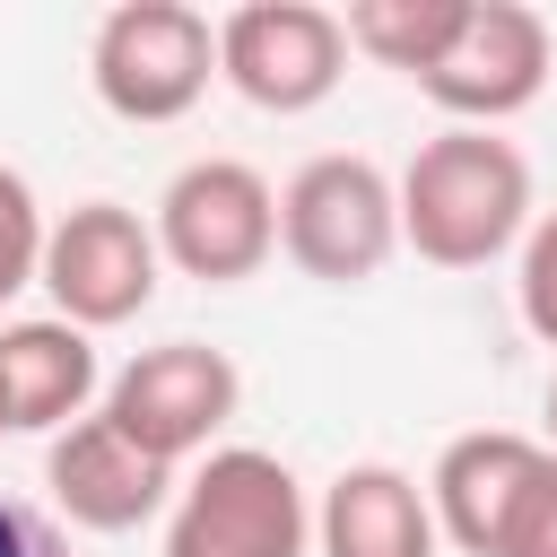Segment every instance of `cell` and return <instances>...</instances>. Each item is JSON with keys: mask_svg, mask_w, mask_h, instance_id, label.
Returning <instances> with one entry per match:
<instances>
[{"mask_svg": "<svg viewBox=\"0 0 557 557\" xmlns=\"http://www.w3.org/2000/svg\"><path fill=\"white\" fill-rule=\"evenodd\" d=\"M400 244L435 270H487L531 235V157L505 131H435L400 174Z\"/></svg>", "mask_w": 557, "mask_h": 557, "instance_id": "obj_1", "label": "cell"}, {"mask_svg": "<svg viewBox=\"0 0 557 557\" xmlns=\"http://www.w3.org/2000/svg\"><path fill=\"white\" fill-rule=\"evenodd\" d=\"M218 78V26L191 0H113L87 44V87L113 122H183Z\"/></svg>", "mask_w": 557, "mask_h": 557, "instance_id": "obj_2", "label": "cell"}, {"mask_svg": "<svg viewBox=\"0 0 557 557\" xmlns=\"http://www.w3.org/2000/svg\"><path fill=\"white\" fill-rule=\"evenodd\" d=\"M278 252L322 287L383 278V261L400 252V183L357 148L305 157L278 191Z\"/></svg>", "mask_w": 557, "mask_h": 557, "instance_id": "obj_3", "label": "cell"}, {"mask_svg": "<svg viewBox=\"0 0 557 557\" xmlns=\"http://www.w3.org/2000/svg\"><path fill=\"white\" fill-rule=\"evenodd\" d=\"M313 505L305 479L261 444H218L165 513V557H305Z\"/></svg>", "mask_w": 557, "mask_h": 557, "instance_id": "obj_4", "label": "cell"}, {"mask_svg": "<svg viewBox=\"0 0 557 557\" xmlns=\"http://www.w3.org/2000/svg\"><path fill=\"white\" fill-rule=\"evenodd\" d=\"M235 400H244V374H235L226 348H209V339H157V348H139L131 366L104 374V400H96V409H104L148 461L183 470V461H209V453H218Z\"/></svg>", "mask_w": 557, "mask_h": 557, "instance_id": "obj_5", "label": "cell"}, {"mask_svg": "<svg viewBox=\"0 0 557 557\" xmlns=\"http://www.w3.org/2000/svg\"><path fill=\"white\" fill-rule=\"evenodd\" d=\"M157 252H165V270H183L200 287L261 278L270 252H278V191H270V174L244 165V157H191L157 191Z\"/></svg>", "mask_w": 557, "mask_h": 557, "instance_id": "obj_6", "label": "cell"}, {"mask_svg": "<svg viewBox=\"0 0 557 557\" xmlns=\"http://www.w3.org/2000/svg\"><path fill=\"white\" fill-rule=\"evenodd\" d=\"M218 78L252 113H313L348 78V26L322 0H244L218 17Z\"/></svg>", "mask_w": 557, "mask_h": 557, "instance_id": "obj_7", "label": "cell"}, {"mask_svg": "<svg viewBox=\"0 0 557 557\" xmlns=\"http://www.w3.org/2000/svg\"><path fill=\"white\" fill-rule=\"evenodd\" d=\"M157 270H165L157 218L122 209V200H78V209L52 218V235H44V278H35V287L52 296L61 322H78V331L96 339V331L148 313Z\"/></svg>", "mask_w": 557, "mask_h": 557, "instance_id": "obj_8", "label": "cell"}, {"mask_svg": "<svg viewBox=\"0 0 557 557\" xmlns=\"http://www.w3.org/2000/svg\"><path fill=\"white\" fill-rule=\"evenodd\" d=\"M548 87V17L522 0H470L453 52L418 78V96L435 113H453L461 131H496L513 113H531Z\"/></svg>", "mask_w": 557, "mask_h": 557, "instance_id": "obj_9", "label": "cell"}, {"mask_svg": "<svg viewBox=\"0 0 557 557\" xmlns=\"http://www.w3.org/2000/svg\"><path fill=\"white\" fill-rule=\"evenodd\" d=\"M44 487H52V513H61L70 531L122 540V531L174 513V487H183V479H174L165 461H148V453L96 409V418H78V426H61V435L44 444Z\"/></svg>", "mask_w": 557, "mask_h": 557, "instance_id": "obj_10", "label": "cell"}, {"mask_svg": "<svg viewBox=\"0 0 557 557\" xmlns=\"http://www.w3.org/2000/svg\"><path fill=\"white\" fill-rule=\"evenodd\" d=\"M548 444L540 435H513V426H470V435H453L444 453H435V470H426V505H435V531L461 548V557H496L505 548V531H513V513H522V496L548 479Z\"/></svg>", "mask_w": 557, "mask_h": 557, "instance_id": "obj_11", "label": "cell"}, {"mask_svg": "<svg viewBox=\"0 0 557 557\" xmlns=\"http://www.w3.org/2000/svg\"><path fill=\"white\" fill-rule=\"evenodd\" d=\"M104 400V366H96V339L61 313H26V322H0V409H9V435H61L78 418H96Z\"/></svg>", "mask_w": 557, "mask_h": 557, "instance_id": "obj_12", "label": "cell"}, {"mask_svg": "<svg viewBox=\"0 0 557 557\" xmlns=\"http://www.w3.org/2000/svg\"><path fill=\"white\" fill-rule=\"evenodd\" d=\"M313 548L322 557H435V505L400 461H348L322 505H313Z\"/></svg>", "mask_w": 557, "mask_h": 557, "instance_id": "obj_13", "label": "cell"}, {"mask_svg": "<svg viewBox=\"0 0 557 557\" xmlns=\"http://www.w3.org/2000/svg\"><path fill=\"white\" fill-rule=\"evenodd\" d=\"M470 0H348L339 26H348V52H366L374 70H400V78H426L453 35H461Z\"/></svg>", "mask_w": 557, "mask_h": 557, "instance_id": "obj_14", "label": "cell"}, {"mask_svg": "<svg viewBox=\"0 0 557 557\" xmlns=\"http://www.w3.org/2000/svg\"><path fill=\"white\" fill-rule=\"evenodd\" d=\"M44 235H52V218H44L35 183L17 165H0V313L44 278Z\"/></svg>", "mask_w": 557, "mask_h": 557, "instance_id": "obj_15", "label": "cell"}, {"mask_svg": "<svg viewBox=\"0 0 557 557\" xmlns=\"http://www.w3.org/2000/svg\"><path fill=\"white\" fill-rule=\"evenodd\" d=\"M513 313L540 348H557V209H540L513 252Z\"/></svg>", "mask_w": 557, "mask_h": 557, "instance_id": "obj_16", "label": "cell"}, {"mask_svg": "<svg viewBox=\"0 0 557 557\" xmlns=\"http://www.w3.org/2000/svg\"><path fill=\"white\" fill-rule=\"evenodd\" d=\"M0 557H78V548H70V531H61L44 505L0 496Z\"/></svg>", "mask_w": 557, "mask_h": 557, "instance_id": "obj_17", "label": "cell"}, {"mask_svg": "<svg viewBox=\"0 0 557 557\" xmlns=\"http://www.w3.org/2000/svg\"><path fill=\"white\" fill-rule=\"evenodd\" d=\"M496 557H557V461H548V479L522 496V513H513V531H505Z\"/></svg>", "mask_w": 557, "mask_h": 557, "instance_id": "obj_18", "label": "cell"}, {"mask_svg": "<svg viewBox=\"0 0 557 557\" xmlns=\"http://www.w3.org/2000/svg\"><path fill=\"white\" fill-rule=\"evenodd\" d=\"M540 444L557 453V374H548V392H540Z\"/></svg>", "mask_w": 557, "mask_h": 557, "instance_id": "obj_19", "label": "cell"}, {"mask_svg": "<svg viewBox=\"0 0 557 557\" xmlns=\"http://www.w3.org/2000/svg\"><path fill=\"white\" fill-rule=\"evenodd\" d=\"M0 435H9V409H0Z\"/></svg>", "mask_w": 557, "mask_h": 557, "instance_id": "obj_20", "label": "cell"}]
</instances>
